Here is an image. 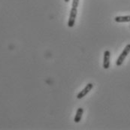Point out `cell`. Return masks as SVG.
<instances>
[{"mask_svg":"<svg viewBox=\"0 0 130 130\" xmlns=\"http://www.w3.org/2000/svg\"><path fill=\"white\" fill-rule=\"evenodd\" d=\"M130 53V44H127L125 48L123 49V52L120 54V55L119 56V57L117 58V61H116V65L117 66H120L123 64V61L125 60V59L126 58V56L129 55V54Z\"/></svg>","mask_w":130,"mask_h":130,"instance_id":"obj_1","label":"cell"},{"mask_svg":"<svg viewBox=\"0 0 130 130\" xmlns=\"http://www.w3.org/2000/svg\"><path fill=\"white\" fill-rule=\"evenodd\" d=\"M77 8H72L71 11H70V15H69V22H68V26L69 27H73L74 26V23H75V19L77 16Z\"/></svg>","mask_w":130,"mask_h":130,"instance_id":"obj_2","label":"cell"},{"mask_svg":"<svg viewBox=\"0 0 130 130\" xmlns=\"http://www.w3.org/2000/svg\"><path fill=\"white\" fill-rule=\"evenodd\" d=\"M93 84H91V83L88 84L84 87V89H83L80 93L77 94V98L78 99H80L84 98L87 94H88V93H90V91H91V90L93 89Z\"/></svg>","mask_w":130,"mask_h":130,"instance_id":"obj_3","label":"cell"},{"mask_svg":"<svg viewBox=\"0 0 130 130\" xmlns=\"http://www.w3.org/2000/svg\"><path fill=\"white\" fill-rule=\"evenodd\" d=\"M110 58L111 53L109 51H105L104 53V61H103V68L108 69L110 67Z\"/></svg>","mask_w":130,"mask_h":130,"instance_id":"obj_4","label":"cell"},{"mask_svg":"<svg viewBox=\"0 0 130 130\" xmlns=\"http://www.w3.org/2000/svg\"><path fill=\"white\" fill-rule=\"evenodd\" d=\"M84 113V109L82 108H79L77 110V112H76V115L74 117V122L76 123H79L82 118V115Z\"/></svg>","mask_w":130,"mask_h":130,"instance_id":"obj_5","label":"cell"},{"mask_svg":"<svg viewBox=\"0 0 130 130\" xmlns=\"http://www.w3.org/2000/svg\"><path fill=\"white\" fill-rule=\"evenodd\" d=\"M114 20L117 23H126L130 22V15L127 16H118L114 18Z\"/></svg>","mask_w":130,"mask_h":130,"instance_id":"obj_6","label":"cell"},{"mask_svg":"<svg viewBox=\"0 0 130 130\" xmlns=\"http://www.w3.org/2000/svg\"><path fill=\"white\" fill-rule=\"evenodd\" d=\"M78 4H79V0H73L72 1V7H73V8H77L78 7Z\"/></svg>","mask_w":130,"mask_h":130,"instance_id":"obj_7","label":"cell"},{"mask_svg":"<svg viewBox=\"0 0 130 130\" xmlns=\"http://www.w3.org/2000/svg\"><path fill=\"white\" fill-rule=\"evenodd\" d=\"M64 1H65L66 2H69L70 0H64Z\"/></svg>","mask_w":130,"mask_h":130,"instance_id":"obj_8","label":"cell"}]
</instances>
